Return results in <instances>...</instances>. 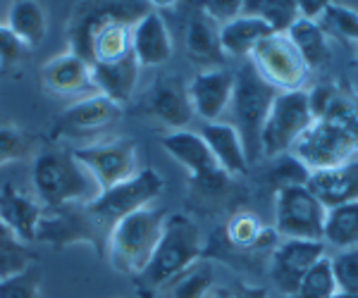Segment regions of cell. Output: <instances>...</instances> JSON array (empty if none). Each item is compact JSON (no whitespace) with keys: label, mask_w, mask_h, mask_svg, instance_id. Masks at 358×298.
Instances as JSON below:
<instances>
[{"label":"cell","mask_w":358,"mask_h":298,"mask_svg":"<svg viewBox=\"0 0 358 298\" xmlns=\"http://www.w3.org/2000/svg\"><path fill=\"white\" fill-rule=\"evenodd\" d=\"M148 13L143 5H79L67 27L72 53L84 57L91 67L115 65L134 55L131 29L138 17Z\"/></svg>","instance_id":"6da1fadb"},{"label":"cell","mask_w":358,"mask_h":298,"mask_svg":"<svg viewBox=\"0 0 358 298\" xmlns=\"http://www.w3.org/2000/svg\"><path fill=\"white\" fill-rule=\"evenodd\" d=\"M201 258H203V234L199 225L187 215H170L151 262L138 277H134L138 296L153 298Z\"/></svg>","instance_id":"7a4b0ae2"},{"label":"cell","mask_w":358,"mask_h":298,"mask_svg":"<svg viewBox=\"0 0 358 298\" xmlns=\"http://www.w3.org/2000/svg\"><path fill=\"white\" fill-rule=\"evenodd\" d=\"M34 193L43 208L84 203L91 205L101 196V186L89 170L67 148H43L34 160Z\"/></svg>","instance_id":"3957f363"},{"label":"cell","mask_w":358,"mask_h":298,"mask_svg":"<svg viewBox=\"0 0 358 298\" xmlns=\"http://www.w3.org/2000/svg\"><path fill=\"white\" fill-rule=\"evenodd\" d=\"M167 215L163 208H143L134 215H127L108 234L106 255L113 270L120 274L138 277L151 262L165 232Z\"/></svg>","instance_id":"277c9868"},{"label":"cell","mask_w":358,"mask_h":298,"mask_svg":"<svg viewBox=\"0 0 358 298\" xmlns=\"http://www.w3.org/2000/svg\"><path fill=\"white\" fill-rule=\"evenodd\" d=\"M277 94L280 91L273 89L268 82H263L258 72L251 67V62H246L234 74V94L229 110H232L234 129L239 131L241 141H244L248 163L261 158V131Z\"/></svg>","instance_id":"5b68a950"},{"label":"cell","mask_w":358,"mask_h":298,"mask_svg":"<svg viewBox=\"0 0 358 298\" xmlns=\"http://www.w3.org/2000/svg\"><path fill=\"white\" fill-rule=\"evenodd\" d=\"M36 241L53 248H67L74 244H86L96 253L106 255L108 229L96 220L89 205L72 203L60 208H43L41 222L36 229Z\"/></svg>","instance_id":"8992f818"},{"label":"cell","mask_w":358,"mask_h":298,"mask_svg":"<svg viewBox=\"0 0 358 298\" xmlns=\"http://www.w3.org/2000/svg\"><path fill=\"white\" fill-rule=\"evenodd\" d=\"M313 122L315 117L310 110L308 91L277 94L261 131V156L275 160L292 153L294 143L301 139L303 131Z\"/></svg>","instance_id":"52a82bcc"},{"label":"cell","mask_w":358,"mask_h":298,"mask_svg":"<svg viewBox=\"0 0 358 298\" xmlns=\"http://www.w3.org/2000/svg\"><path fill=\"white\" fill-rule=\"evenodd\" d=\"M292 156L308 172L339 167L358 158V136L332 119H315L294 143Z\"/></svg>","instance_id":"ba28073f"},{"label":"cell","mask_w":358,"mask_h":298,"mask_svg":"<svg viewBox=\"0 0 358 298\" xmlns=\"http://www.w3.org/2000/svg\"><path fill=\"white\" fill-rule=\"evenodd\" d=\"M251 67L263 82H268L280 94L287 91H303L308 82V65L294 45L289 33H270L248 55Z\"/></svg>","instance_id":"9c48e42d"},{"label":"cell","mask_w":358,"mask_h":298,"mask_svg":"<svg viewBox=\"0 0 358 298\" xmlns=\"http://www.w3.org/2000/svg\"><path fill=\"white\" fill-rule=\"evenodd\" d=\"M163 188H165L163 177L155 170L146 167V170H138L131 179L103 191L89 208L96 220L110 234V229L120 220H124L127 215H134L143 208H151L153 200L163 193Z\"/></svg>","instance_id":"30bf717a"},{"label":"cell","mask_w":358,"mask_h":298,"mask_svg":"<svg viewBox=\"0 0 358 298\" xmlns=\"http://www.w3.org/2000/svg\"><path fill=\"white\" fill-rule=\"evenodd\" d=\"M327 208L308 186H287L275 193V232L280 239L322 241Z\"/></svg>","instance_id":"8fae6325"},{"label":"cell","mask_w":358,"mask_h":298,"mask_svg":"<svg viewBox=\"0 0 358 298\" xmlns=\"http://www.w3.org/2000/svg\"><path fill=\"white\" fill-rule=\"evenodd\" d=\"M74 156L86 170L94 174L101 191L122 184L138 172L136 143L129 139L98 141L89 146L74 148Z\"/></svg>","instance_id":"7c38bea8"},{"label":"cell","mask_w":358,"mask_h":298,"mask_svg":"<svg viewBox=\"0 0 358 298\" xmlns=\"http://www.w3.org/2000/svg\"><path fill=\"white\" fill-rule=\"evenodd\" d=\"M122 117V105L103 94H91L60 112L55 122V136L67 139H98L115 127Z\"/></svg>","instance_id":"4fadbf2b"},{"label":"cell","mask_w":358,"mask_h":298,"mask_svg":"<svg viewBox=\"0 0 358 298\" xmlns=\"http://www.w3.org/2000/svg\"><path fill=\"white\" fill-rule=\"evenodd\" d=\"M325 255V241L280 239V244L270 253V279L285 294V298H289L299 289L306 272Z\"/></svg>","instance_id":"5bb4252c"},{"label":"cell","mask_w":358,"mask_h":298,"mask_svg":"<svg viewBox=\"0 0 358 298\" xmlns=\"http://www.w3.org/2000/svg\"><path fill=\"white\" fill-rule=\"evenodd\" d=\"M234 94V74L220 67L201 70L189 82V100H192L194 114L206 119V124L220 122V117L229 110Z\"/></svg>","instance_id":"9a60e30c"},{"label":"cell","mask_w":358,"mask_h":298,"mask_svg":"<svg viewBox=\"0 0 358 298\" xmlns=\"http://www.w3.org/2000/svg\"><path fill=\"white\" fill-rule=\"evenodd\" d=\"M148 112L172 131L184 129L194 117V107L189 100V84H184L182 79L172 77V74L160 77L148 94Z\"/></svg>","instance_id":"2e32d148"},{"label":"cell","mask_w":358,"mask_h":298,"mask_svg":"<svg viewBox=\"0 0 358 298\" xmlns=\"http://www.w3.org/2000/svg\"><path fill=\"white\" fill-rule=\"evenodd\" d=\"M160 146H163V151L167 156H172L189 172L192 181H203L215 174H222L220 165L215 163L210 148L206 146L203 136L196 134V131H189V129L170 131V134L160 141Z\"/></svg>","instance_id":"e0dca14e"},{"label":"cell","mask_w":358,"mask_h":298,"mask_svg":"<svg viewBox=\"0 0 358 298\" xmlns=\"http://www.w3.org/2000/svg\"><path fill=\"white\" fill-rule=\"evenodd\" d=\"M43 215V205L31 198L24 188L13 181L0 184V220L5 222L22 244L31 246L36 241V229Z\"/></svg>","instance_id":"ac0fdd59"},{"label":"cell","mask_w":358,"mask_h":298,"mask_svg":"<svg viewBox=\"0 0 358 298\" xmlns=\"http://www.w3.org/2000/svg\"><path fill=\"white\" fill-rule=\"evenodd\" d=\"M131 50L141 67H160L175 53L170 29L155 10L138 17L131 29Z\"/></svg>","instance_id":"d6986e66"},{"label":"cell","mask_w":358,"mask_h":298,"mask_svg":"<svg viewBox=\"0 0 358 298\" xmlns=\"http://www.w3.org/2000/svg\"><path fill=\"white\" fill-rule=\"evenodd\" d=\"M313 196L325 205L327 210L339 208L358 200V158L330 170L310 172L308 184Z\"/></svg>","instance_id":"ffe728a7"},{"label":"cell","mask_w":358,"mask_h":298,"mask_svg":"<svg viewBox=\"0 0 358 298\" xmlns=\"http://www.w3.org/2000/svg\"><path fill=\"white\" fill-rule=\"evenodd\" d=\"M41 82L48 91L60 94V96L82 94V91L94 89L91 65L84 57L72 53V50L50 57V60L45 62L41 67Z\"/></svg>","instance_id":"44dd1931"},{"label":"cell","mask_w":358,"mask_h":298,"mask_svg":"<svg viewBox=\"0 0 358 298\" xmlns=\"http://www.w3.org/2000/svg\"><path fill=\"white\" fill-rule=\"evenodd\" d=\"M203 136L206 146L210 148L215 163L220 165V170L229 177H241L248 172V156L244 141H241L239 131L234 129L232 122H210L203 124V129L199 131Z\"/></svg>","instance_id":"7402d4cb"},{"label":"cell","mask_w":358,"mask_h":298,"mask_svg":"<svg viewBox=\"0 0 358 298\" xmlns=\"http://www.w3.org/2000/svg\"><path fill=\"white\" fill-rule=\"evenodd\" d=\"M184 43H187L189 57L199 62V65H208V70L220 65L224 57L220 45V24L203 8H196L194 15L189 17Z\"/></svg>","instance_id":"603a6c76"},{"label":"cell","mask_w":358,"mask_h":298,"mask_svg":"<svg viewBox=\"0 0 358 298\" xmlns=\"http://www.w3.org/2000/svg\"><path fill=\"white\" fill-rule=\"evenodd\" d=\"M275 33L261 17L253 15H244L229 20L227 24L220 27V45L224 57H248L253 53L258 43L263 41L265 36Z\"/></svg>","instance_id":"cb8c5ba5"},{"label":"cell","mask_w":358,"mask_h":298,"mask_svg":"<svg viewBox=\"0 0 358 298\" xmlns=\"http://www.w3.org/2000/svg\"><path fill=\"white\" fill-rule=\"evenodd\" d=\"M224 237L227 241L239 251H270L273 253L275 246L280 244V234L275 232V227H265L258 215L241 210L234 213L227 220L224 227Z\"/></svg>","instance_id":"d4e9b609"},{"label":"cell","mask_w":358,"mask_h":298,"mask_svg":"<svg viewBox=\"0 0 358 298\" xmlns=\"http://www.w3.org/2000/svg\"><path fill=\"white\" fill-rule=\"evenodd\" d=\"M138 70L141 65L136 62V57H127L122 62H115V65H101L91 67V77H94V89L98 94L108 96L115 103H127L134 96L136 82H138Z\"/></svg>","instance_id":"484cf974"},{"label":"cell","mask_w":358,"mask_h":298,"mask_svg":"<svg viewBox=\"0 0 358 298\" xmlns=\"http://www.w3.org/2000/svg\"><path fill=\"white\" fill-rule=\"evenodd\" d=\"M5 27H8L29 50H34L43 43L45 33H48V15H45V10L38 3L20 0V3H13V8H10Z\"/></svg>","instance_id":"4316f807"},{"label":"cell","mask_w":358,"mask_h":298,"mask_svg":"<svg viewBox=\"0 0 358 298\" xmlns=\"http://www.w3.org/2000/svg\"><path fill=\"white\" fill-rule=\"evenodd\" d=\"M287 33L299 48L308 70H317V67L330 62V38L325 36V31H322L317 22H308L299 17Z\"/></svg>","instance_id":"83f0119b"},{"label":"cell","mask_w":358,"mask_h":298,"mask_svg":"<svg viewBox=\"0 0 358 298\" xmlns=\"http://www.w3.org/2000/svg\"><path fill=\"white\" fill-rule=\"evenodd\" d=\"M322 241L339 251L358 246V200L327 210Z\"/></svg>","instance_id":"f1b7e54d"},{"label":"cell","mask_w":358,"mask_h":298,"mask_svg":"<svg viewBox=\"0 0 358 298\" xmlns=\"http://www.w3.org/2000/svg\"><path fill=\"white\" fill-rule=\"evenodd\" d=\"M215 291V265L201 258L170 284V298H208Z\"/></svg>","instance_id":"f546056e"},{"label":"cell","mask_w":358,"mask_h":298,"mask_svg":"<svg viewBox=\"0 0 358 298\" xmlns=\"http://www.w3.org/2000/svg\"><path fill=\"white\" fill-rule=\"evenodd\" d=\"M241 13L261 17L275 33H287L299 20V8L294 0H251L241 3Z\"/></svg>","instance_id":"4dcf8cb0"},{"label":"cell","mask_w":358,"mask_h":298,"mask_svg":"<svg viewBox=\"0 0 358 298\" xmlns=\"http://www.w3.org/2000/svg\"><path fill=\"white\" fill-rule=\"evenodd\" d=\"M36 258L31 255V248L22 244L13 234V229L0 220V279L15 277V274L34 267Z\"/></svg>","instance_id":"1f68e13d"},{"label":"cell","mask_w":358,"mask_h":298,"mask_svg":"<svg viewBox=\"0 0 358 298\" xmlns=\"http://www.w3.org/2000/svg\"><path fill=\"white\" fill-rule=\"evenodd\" d=\"M327 38H337L349 48L358 50V13L354 8H346L339 3H327L322 20L317 22Z\"/></svg>","instance_id":"d6a6232c"},{"label":"cell","mask_w":358,"mask_h":298,"mask_svg":"<svg viewBox=\"0 0 358 298\" xmlns=\"http://www.w3.org/2000/svg\"><path fill=\"white\" fill-rule=\"evenodd\" d=\"M339 294L337 289V279H334L332 272V262L330 258H322L320 262H315L306 277L301 279L299 289L294 291L289 298H334Z\"/></svg>","instance_id":"836d02e7"},{"label":"cell","mask_w":358,"mask_h":298,"mask_svg":"<svg viewBox=\"0 0 358 298\" xmlns=\"http://www.w3.org/2000/svg\"><path fill=\"white\" fill-rule=\"evenodd\" d=\"M308 177H310V172L306 170L292 153L275 158L273 167H270V181L277 186V191L287 186H306L308 184Z\"/></svg>","instance_id":"e575fe53"},{"label":"cell","mask_w":358,"mask_h":298,"mask_svg":"<svg viewBox=\"0 0 358 298\" xmlns=\"http://www.w3.org/2000/svg\"><path fill=\"white\" fill-rule=\"evenodd\" d=\"M330 262L339 294H358V246L339 251Z\"/></svg>","instance_id":"d590c367"},{"label":"cell","mask_w":358,"mask_h":298,"mask_svg":"<svg viewBox=\"0 0 358 298\" xmlns=\"http://www.w3.org/2000/svg\"><path fill=\"white\" fill-rule=\"evenodd\" d=\"M29 153H31V136L10 124H0V167L20 163Z\"/></svg>","instance_id":"8d00e7d4"},{"label":"cell","mask_w":358,"mask_h":298,"mask_svg":"<svg viewBox=\"0 0 358 298\" xmlns=\"http://www.w3.org/2000/svg\"><path fill=\"white\" fill-rule=\"evenodd\" d=\"M0 298H41V274L36 267L0 279Z\"/></svg>","instance_id":"74e56055"},{"label":"cell","mask_w":358,"mask_h":298,"mask_svg":"<svg viewBox=\"0 0 358 298\" xmlns=\"http://www.w3.org/2000/svg\"><path fill=\"white\" fill-rule=\"evenodd\" d=\"M31 50L15 36L5 24H0V70H15L27 60Z\"/></svg>","instance_id":"f35d334b"},{"label":"cell","mask_w":358,"mask_h":298,"mask_svg":"<svg viewBox=\"0 0 358 298\" xmlns=\"http://www.w3.org/2000/svg\"><path fill=\"white\" fill-rule=\"evenodd\" d=\"M210 298H270L265 286H251L246 282H234L229 286H220L210 294Z\"/></svg>","instance_id":"ab89813d"},{"label":"cell","mask_w":358,"mask_h":298,"mask_svg":"<svg viewBox=\"0 0 358 298\" xmlns=\"http://www.w3.org/2000/svg\"><path fill=\"white\" fill-rule=\"evenodd\" d=\"M201 8H203L206 13L210 15L220 27L241 15V3H239V0H232V3H206V5H201Z\"/></svg>","instance_id":"60d3db41"},{"label":"cell","mask_w":358,"mask_h":298,"mask_svg":"<svg viewBox=\"0 0 358 298\" xmlns=\"http://www.w3.org/2000/svg\"><path fill=\"white\" fill-rule=\"evenodd\" d=\"M296 8H299V17H301V20L320 22L327 10V3H322V0H301V3H296Z\"/></svg>","instance_id":"b9f144b4"},{"label":"cell","mask_w":358,"mask_h":298,"mask_svg":"<svg viewBox=\"0 0 358 298\" xmlns=\"http://www.w3.org/2000/svg\"><path fill=\"white\" fill-rule=\"evenodd\" d=\"M334 298H358V294H337Z\"/></svg>","instance_id":"7bdbcfd3"}]
</instances>
